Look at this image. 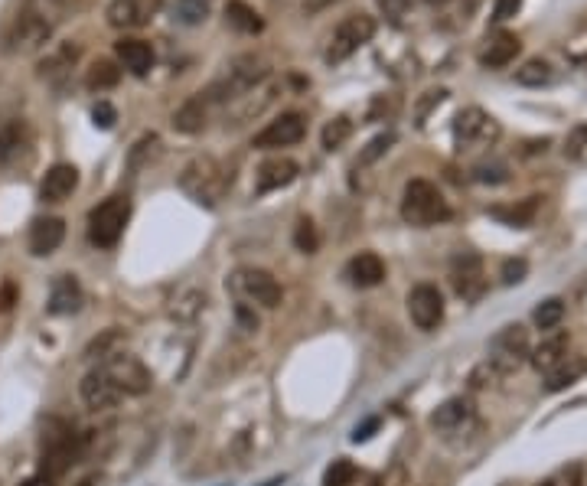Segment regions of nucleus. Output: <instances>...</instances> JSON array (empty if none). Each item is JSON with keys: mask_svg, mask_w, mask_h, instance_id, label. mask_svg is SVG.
<instances>
[{"mask_svg": "<svg viewBox=\"0 0 587 486\" xmlns=\"http://www.w3.org/2000/svg\"><path fill=\"white\" fill-rule=\"evenodd\" d=\"M82 457V438L72 425L66 421H46V431H43V454H40V477L46 480H59L66 477V473L79 464Z\"/></svg>", "mask_w": 587, "mask_h": 486, "instance_id": "1", "label": "nucleus"}, {"mask_svg": "<svg viewBox=\"0 0 587 486\" xmlns=\"http://www.w3.org/2000/svg\"><path fill=\"white\" fill-rule=\"evenodd\" d=\"M265 79H268V59L265 56H255V53L235 56L226 66V76L212 82L203 98L206 102L209 98L212 102H232V98H242L245 92L258 89Z\"/></svg>", "mask_w": 587, "mask_h": 486, "instance_id": "2", "label": "nucleus"}, {"mask_svg": "<svg viewBox=\"0 0 587 486\" xmlns=\"http://www.w3.org/2000/svg\"><path fill=\"white\" fill-rule=\"evenodd\" d=\"M180 190L199 206H216L229 190V173L216 157H193L180 173Z\"/></svg>", "mask_w": 587, "mask_h": 486, "instance_id": "3", "label": "nucleus"}, {"mask_svg": "<svg viewBox=\"0 0 587 486\" xmlns=\"http://www.w3.org/2000/svg\"><path fill=\"white\" fill-rule=\"evenodd\" d=\"M402 219L415 229H431L451 219V206L431 180H411L402 196Z\"/></svg>", "mask_w": 587, "mask_h": 486, "instance_id": "4", "label": "nucleus"}, {"mask_svg": "<svg viewBox=\"0 0 587 486\" xmlns=\"http://www.w3.org/2000/svg\"><path fill=\"white\" fill-rule=\"evenodd\" d=\"M131 219L128 196H108L89 213V239L98 248H115L124 235V226Z\"/></svg>", "mask_w": 587, "mask_h": 486, "instance_id": "5", "label": "nucleus"}, {"mask_svg": "<svg viewBox=\"0 0 587 486\" xmlns=\"http://www.w3.org/2000/svg\"><path fill=\"white\" fill-rule=\"evenodd\" d=\"M229 291L235 294V301L242 304H258V307H281V284L274 281V274L265 271V268H239L229 274Z\"/></svg>", "mask_w": 587, "mask_h": 486, "instance_id": "6", "label": "nucleus"}, {"mask_svg": "<svg viewBox=\"0 0 587 486\" xmlns=\"http://www.w3.org/2000/svg\"><path fill=\"white\" fill-rule=\"evenodd\" d=\"M372 36H376V17L349 14L340 27L333 30V40L327 46V53H323V59H327L330 66H340V62H346L353 53H359Z\"/></svg>", "mask_w": 587, "mask_h": 486, "instance_id": "7", "label": "nucleus"}, {"mask_svg": "<svg viewBox=\"0 0 587 486\" xmlns=\"http://www.w3.org/2000/svg\"><path fill=\"white\" fill-rule=\"evenodd\" d=\"M529 359V333L522 323H509L503 327L490 343V366L496 376H509V372H516L522 363Z\"/></svg>", "mask_w": 587, "mask_h": 486, "instance_id": "8", "label": "nucleus"}, {"mask_svg": "<svg viewBox=\"0 0 587 486\" xmlns=\"http://www.w3.org/2000/svg\"><path fill=\"white\" fill-rule=\"evenodd\" d=\"M98 366H102L108 376L115 379V385H118L124 395H147V392L154 389L151 369H147L134 353L111 350L108 356H102V363H98Z\"/></svg>", "mask_w": 587, "mask_h": 486, "instance_id": "9", "label": "nucleus"}, {"mask_svg": "<svg viewBox=\"0 0 587 486\" xmlns=\"http://www.w3.org/2000/svg\"><path fill=\"white\" fill-rule=\"evenodd\" d=\"M49 36H53V23L36 10H23L7 33V49L10 53H36L49 43Z\"/></svg>", "mask_w": 587, "mask_h": 486, "instance_id": "10", "label": "nucleus"}, {"mask_svg": "<svg viewBox=\"0 0 587 486\" xmlns=\"http://www.w3.org/2000/svg\"><path fill=\"white\" fill-rule=\"evenodd\" d=\"M499 137V124L493 115H486L483 108H464L454 121V141L457 151H467L473 144H493Z\"/></svg>", "mask_w": 587, "mask_h": 486, "instance_id": "11", "label": "nucleus"}, {"mask_svg": "<svg viewBox=\"0 0 587 486\" xmlns=\"http://www.w3.org/2000/svg\"><path fill=\"white\" fill-rule=\"evenodd\" d=\"M307 134V118L301 115V111H287V115L274 118L268 128H261L255 134L252 147H258V151H274V147H291L297 141H304Z\"/></svg>", "mask_w": 587, "mask_h": 486, "instance_id": "12", "label": "nucleus"}, {"mask_svg": "<svg viewBox=\"0 0 587 486\" xmlns=\"http://www.w3.org/2000/svg\"><path fill=\"white\" fill-rule=\"evenodd\" d=\"M408 317L418 330H434L444 320V297L434 284H418L408 291Z\"/></svg>", "mask_w": 587, "mask_h": 486, "instance_id": "13", "label": "nucleus"}, {"mask_svg": "<svg viewBox=\"0 0 587 486\" xmlns=\"http://www.w3.org/2000/svg\"><path fill=\"white\" fill-rule=\"evenodd\" d=\"M164 7V0H111L108 4V23L115 30H137L147 27Z\"/></svg>", "mask_w": 587, "mask_h": 486, "instance_id": "14", "label": "nucleus"}, {"mask_svg": "<svg viewBox=\"0 0 587 486\" xmlns=\"http://www.w3.org/2000/svg\"><path fill=\"white\" fill-rule=\"evenodd\" d=\"M79 395H82V402L89 405L92 411H105V408H115L124 392L115 385V379L108 376V372L98 366L92 372H85L82 382H79Z\"/></svg>", "mask_w": 587, "mask_h": 486, "instance_id": "15", "label": "nucleus"}, {"mask_svg": "<svg viewBox=\"0 0 587 486\" xmlns=\"http://www.w3.org/2000/svg\"><path fill=\"white\" fill-rule=\"evenodd\" d=\"M454 291L464 297V301H477V297L486 291V278H483V265L477 255H457L454 258V271H451Z\"/></svg>", "mask_w": 587, "mask_h": 486, "instance_id": "16", "label": "nucleus"}, {"mask_svg": "<svg viewBox=\"0 0 587 486\" xmlns=\"http://www.w3.org/2000/svg\"><path fill=\"white\" fill-rule=\"evenodd\" d=\"M82 301H85V294H82V284L76 274H59L53 281V288H49L46 310L56 317H69V314H79Z\"/></svg>", "mask_w": 587, "mask_h": 486, "instance_id": "17", "label": "nucleus"}, {"mask_svg": "<svg viewBox=\"0 0 587 486\" xmlns=\"http://www.w3.org/2000/svg\"><path fill=\"white\" fill-rule=\"evenodd\" d=\"M297 173H301V167H297L291 157H271L255 173V190L258 196L274 193V190H281V186H291L297 180Z\"/></svg>", "mask_w": 587, "mask_h": 486, "instance_id": "18", "label": "nucleus"}, {"mask_svg": "<svg viewBox=\"0 0 587 486\" xmlns=\"http://www.w3.org/2000/svg\"><path fill=\"white\" fill-rule=\"evenodd\" d=\"M62 239H66V222H62L59 216H43V219H36L33 226H30V255L36 258H46V255H53L56 248L62 245Z\"/></svg>", "mask_w": 587, "mask_h": 486, "instance_id": "19", "label": "nucleus"}, {"mask_svg": "<svg viewBox=\"0 0 587 486\" xmlns=\"http://www.w3.org/2000/svg\"><path fill=\"white\" fill-rule=\"evenodd\" d=\"M76 186H79V170L72 164H56L46 170V177L40 183V199L43 203H62V199L76 193Z\"/></svg>", "mask_w": 587, "mask_h": 486, "instance_id": "20", "label": "nucleus"}, {"mask_svg": "<svg viewBox=\"0 0 587 486\" xmlns=\"http://www.w3.org/2000/svg\"><path fill=\"white\" fill-rule=\"evenodd\" d=\"M115 53H118V62H121V66L128 69L131 76H137V79H144L147 72L154 69V49H151V43H144V40L124 36V40L115 43Z\"/></svg>", "mask_w": 587, "mask_h": 486, "instance_id": "21", "label": "nucleus"}, {"mask_svg": "<svg viewBox=\"0 0 587 486\" xmlns=\"http://www.w3.org/2000/svg\"><path fill=\"white\" fill-rule=\"evenodd\" d=\"M519 49H522V43H519L516 33L499 30V33L490 36V40H486L483 53H480V62L486 69H503V66H509V62L519 56Z\"/></svg>", "mask_w": 587, "mask_h": 486, "instance_id": "22", "label": "nucleus"}, {"mask_svg": "<svg viewBox=\"0 0 587 486\" xmlns=\"http://www.w3.org/2000/svg\"><path fill=\"white\" fill-rule=\"evenodd\" d=\"M346 278L353 281L356 288H376V284L385 281V261L376 252H359L346 265Z\"/></svg>", "mask_w": 587, "mask_h": 486, "instance_id": "23", "label": "nucleus"}, {"mask_svg": "<svg viewBox=\"0 0 587 486\" xmlns=\"http://www.w3.org/2000/svg\"><path fill=\"white\" fill-rule=\"evenodd\" d=\"M565 356H568V333L548 336V340H542V343L529 353L532 366L539 369V372H552V369H558L561 363H565Z\"/></svg>", "mask_w": 587, "mask_h": 486, "instance_id": "24", "label": "nucleus"}, {"mask_svg": "<svg viewBox=\"0 0 587 486\" xmlns=\"http://www.w3.org/2000/svg\"><path fill=\"white\" fill-rule=\"evenodd\" d=\"M206 118H209V108H206V98L196 95V98H186V102L173 111V128L180 134H199L206 128Z\"/></svg>", "mask_w": 587, "mask_h": 486, "instance_id": "25", "label": "nucleus"}, {"mask_svg": "<svg viewBox=\"0 0 587 486\" xmlns=\"http://www.w3.org/2000/svg\"><path fill=\"white\" fill-rule=\"evenodd\" d=\"M76 59H79V46L66 43V46L53 49V53H49L40 62V79H46V82H62L72 72V66H76Z\"/></svg>", "mask_w": 587, "mask_h": 486, "instance_id": "26", "label": "nucleus"}, {"mask_svg": "<svg viewBox=\"0 0 587 486\" xmlns=\"http://www.w3.org/2000/svg\"><path fill=\"white\" fill-rule=\"evenodd\" d=\"M226 20H229V27H235L239 33H248V36H255L265 30V20H261V14L255 7H248L245 0H229L226 4Z\"/></svg>", "mask_w": 587, "mask_h": 486, "instance_id": "27", "label": "nucleus"}, {"mask_svg": "<svg viewBox=\"0 0 587 486\" xmlns=\"http://www.w3.org/2000/svg\"><path fill=\"white\" fill-rule=\"evenodd\" d=\"M470 402L467 398H451V402H444L441 408L431 415V425L434 428H457V425H464V421L470 418Z\"/></svg>", "mask_w": 587, "mask_h": 486, "instance_id": "28", "label": "nucleus"}, {"mask_svg": "<svg viewBox=\"0 0 587 486\" xmlns=\"http://www.w3.org/2000/svg\"><path fill=\"white\" fill-rule=\"evenodd\" d=\"M118 82H121V69H118V62H111V59H98V62H92L89 79H85V85H89L92 92L115 89Z\"/></svg>", "mask_w": 587, "mask_h": 486, "instance_id": "29", "label": "nucleus"}, {"mask_svg": "<svg viewBox=\"0 0 587 486\" xmlns=\"http://www.w3.org/2000/svg\"><path fill=\"white\" fill-rule=\"evenodd\" d=\"M173 20L183 23V27H199V23L209 20V4L206 0H177L173 4Z\"/></svg>", "mask_w": 587, "mask_h": 486, "instance_id": "30", "label": "nucleus"}, {"mask_svg": "<svg viewBox=\"0 0 587 486\" xmlns=\"http://www.w3.org/2000/svg\"><path fill=\"white\" fill-rule=\"evenodd\" d=\"M349 134H353V121L349 118H333V121H327V128H323V134H320V144H323V151H340V147L349 141Z\"/></svg>", "mask_w": 587, "mask_h": 486, "instance_id": "31", "label": "nucleus"}, {"mask_svg": "<svg viewBox=\"0 0 587 486\" xmlns=\"http://www.w3.org/2000/svg\"><path fill=\"white\" fill-rule=\"evenodd\" d=\"M535 327L539 330H555L561 320H565V301L561 297H548V301H542L539 307H535Z\"/></svg>", "mask_w": 587, "mask_h": 486, "instance_id": "32", "label": "nucleus"}, {"mask_svg": "<svg viewBox=\"0 0 587 486\" xmlns=\"http://www.w3.org/2000/svg\"><path fill=\"white\" fill-rule=\"evenodd\" d=\"M516 82L519 85H529V89H539V85L552 82V66H548L545 59H529L526 66L516 72Z\"/></svg>", "mask_w": 587, "mask_h": 486, "instance_id": "33", "label": "nucleus"}, {"mask_svg": "<svg viewBox=\"0 0 587 486\" xmlns=\"http://www.w3.org/2000/svg\"><path fill=\"white\" fill-rule=\"evenodd\" d=\"M206 307V294L203 291H183L177 301H173V307H170V314L177 317V320H196L199 317V310Z\"/></svg>", "mask_w": 587, "mask_h": 486, "instance_id": "34", "label": "nucleus"}, {"mask_svg": "<svg viewBox=\"0 0 587 486\" xmlns=\"http://www.w3.org/2000/svg\"><path fill=\"white\" fill-rule=\"evenodd\" d=\"M535 209H539V199H526L522 206H512V209H503V206H496L493 209V216L496 219H503L506 226H529L532 216H535Z\"/></svg>", "mask_w": 587, "mask_h": 486, "instance_id": "35", "label": "nucleus"}, {"mask_svg": "<svg viewBox=\"0 0 587 486\" xmlns=\"http://www.w3.org/2000/svg\"><path fill=\"white\" fill-rule=\"evenodd\" d=\"M356 477H359V470H356L353 460L340 457L327 467V473H323V486H353Z\"/></svg>", "mask_w": 587, "mask_h": 486, "instance_id": "36", "label": "nucleus"}, {"mask_svg": "<svg viewBox=\"0 0 587 486\" xmlns=\"http://www.w3.org/2000/svg\"><path fill=\"white\" fill-rule=\"evenodd\" d=\"M294 245H297V252H304V255H314L317 252V248H320V235H317L314 219H301V222H297Z\"/></svg>", "mask_w": 587, "mask_h": 486, "instance_id": "37", "label": "nucleus"}, {"mask_svg": "<svg viewBox=\"0 0 587 486\" xmlns=\"http://www.w3.org/2000/svg\"><path fill=\"white\" fill-rule=\"evenodd\" d=\"M392 144H395V134H392V131H385V134H379V137H372V141L366 144V151L359 154L356 164H359V167H369L372 160H379L385 151H389Z\"/></svg>", "mask_w": 587, "mask_h": 486, "instance_id": "38", "label": "nucleus"}, {"mask_svg": "<svg viewBox=\"0 0 587 486\" xmlns=\"http://www.w3.org/2000/svg\"><path fill=\"white\" fill-rule=\"evenodd\" d=\"M584 372V363H574V366H558V369H552L548 372V382H545V389L548 392H561L565 385H571L574 379H578Z\"/></svg>", "mask_w": 587, "mask_h": 486, "instance_id": "39", "label": "nucleus"}, {"mask_svg": "<svg viewBox=\"0 0 587 486\" xmlns=\"http://www.w3.org/2000/svg\"><path fill=\"white\" fill-rule=\"evenodd\" d=\"M115 343H121V333L111 327V330H105L102 336H95V340L85 346V356H89V359H102V356H108L111 350H115Z\"/></svg>", "mask_w": 587, "mask_h": 486, "instance_id": "40", "label": "nucleus"}, {"mask_svg": "<svg viewBox=\"0 0 587 486\" xmlns=\"http://www.w3.org/2000/svg\"><path fill=\"white\" fill-rule=\"evenodd\" d=\"M379 10H382V17L392 23V27H398L405 17H408V10H411V0H376Z\"/></svg>", "mask_w": 587, "mask_h": 486, "instance_id": "41", "label": "nucleus"}, {"mask_svg": "<svg viewBox=\"0 0 587 486\" xmlns=\"http://www.w3.org/2000/svg\"><path fill=\"white\" fill-rule=\"evenodd\" d=\"M20 124H7L4 131H0V160H10V154H17L20 147Z\"/></svg>", "mask_w": 587, "mask_h": 486, "instance_id": "42", "label": "nucleus"}, {"mask_svg": "<svg viewBox=\"0 0 587 486\" xmlns=\"http://www.w3.org/2000/svg\"><path fill=\"white\" fill-rule=\"evenodd\" d=\"M526 258H509L503 261V271H499V278H503V284H519V281H526Z\"/></svg>", "mask_w": 587, "mask_h": 486, "instance_id": "43", "label": "nucleus"}, {"mask_svg": "<svg viewBox=\"0 0 587 486\" xmlns=\"http://www.w3.org/2000/svg\"><path fill=\"white\" fill-rule=\"evenodd\" d=\"M92 118H95V124L98 128H115V121H118V111H115V105L111 102H98L95 108H92Z\"/></svg>", "mask_w": 587, "mask_h": 486, "instance_id": "44", "label": "nucleus"}, {"mask_svg": "<svg viewBox=\"0 0 587 486\" xmlns=\"http://www.w3.org/2000/svg\"><path fill=\"white\" fill-rule=\"evenodd\" d=\"M235 317H239V323H242V330H248V333H255L258 327H261V320H258V314H255V307L252 304H235Z\"/></svg>", "mask_w": 587, "mask_h": 486, "instance_id": "45", "label": "nucleus"}, {"mask_svg": "<svg viewBox=\"0 0 587 486\" xmlns=\"http://www.w3.org/2000/svg\"><path fill=\"white\" fill-rule=\"evenodd\" d=\"M519 10H522V0H496V4H493V20L503 23L509 17H516Z\"/></svg>", "mask_w": 587, "mask_h": 486, "instance_id": "46", "label": "nucleus"}, {"mask_svg": "<svg viewBox=\"0 0 587 486\" xmlns=\"http://www.w3.org/2000/svg\"><path fill=\"white\" fill-rule=\"evenodd\" d=\"M584 144H587V124H578V128H574L571 137H568L565 154H568V157H578V154L584 151Z\"/></svg>", "mask_w": 587, "mask_h": 486, "instance_id": "47", "label": "nucleus"}, {"mask_svg": "<svg viewBox=\"0 0 587 486\" xmlns=\"http://www.w3.org/2000/svg\"><path fill=\"white\" fill-rule=\"evenodd\" d=\"M447 98V92L444 89H434V92H428V98H424V102L418 105V124H424V118H428V111L434 108V105H441Z\"/></svg>", "mask_w": 587, "mask_h": 486, "instance_id": "48", "label": "nucleus"}, {"mask_svg": "<svg viewBox=\"0 0 587 486\" xmlns=\"http://www.w3.org/2000/svg\"><path fill=\"white\" fill-rule=\"evenodd\" d=\"M379 428V418H369V421H362V425H356V431H353V441L359 444V441H369L372 438V431Z\"/></svg>", "mask_w": 587, "mask_h": 486, "instance_id": "49", "label": "nucleus"}, {"mask_svg": "<svg viewBox=\"0 0 587 486\" xmlns=\"http://www.w3.org/2000/svg\"><path fill=\"white\" fill-rule=\"evenodd\" d=\"M336 0H304V14H320V10L333 7Z\"/></svg>", "mask_w": 587, "mask_h": 486, "instance_id": "50", "label": "nucleus"}, {"mask_svg": "<svg viewBox=\"0 0 587 486\" xmlns=\"http://www.w3.org/2000/svg\"><path fill=\"white\" fill-rule=\"evenodd\" d=\"M20 486H56V483L46 480V477H30V480H23Z\"/></svg>", "mask_w": 587, "mask_h": 486, "instance_id": "51", "label": "nucleus"}, {"mask_svg": "<svg viewBox=\"0 0 587 486\" xmlns=\"http://www.w3.org/2000/svg\"><path fill=\"white\" fill-rule=\"evenodd\" d=\"M287 477H284V473H281V477H274V480H268V483H261V486H281Z\"/></svg>", "mask_w": 587, "mask_h": 486, "instance_id": "52", "label": "nucleus"}, {"mask_svg": "<svg viewBox=\"0 0 587 486\" xmlns=\"http://www.w3.org/2000/svg\"><path fill=\"white\" fill-rule=\"evenodd\" d=\"M424 4H431V7H441V4H451V0H424Z\"/></svg>", "mask_w": 587, "mask_h": 486, "instance_id": "53", "label": "nucleus"}, {"mask_svg": "<svg viewBox=\"0 0 587 486\" xmlns=\"http://www.w3.org/2000/svg\"><path fill=\"white\" fill-rule=\"evenodd\" d=\"M539 486H555V483H552V480H545V483H539Z\"/></svg>", "mask_w": 587, "mask_h": 486, "instance_id": "54", "label": "nucleus"}]
</instances>
